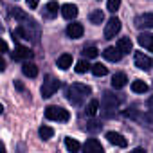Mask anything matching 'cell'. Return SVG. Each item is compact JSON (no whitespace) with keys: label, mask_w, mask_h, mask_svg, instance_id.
Returning <instances> with one entry per match:
<instances>
[{"label":"cell","mask_w":153,"mask_h":153,"mask_svg":"<svg viewBox=\"0 0 153 153\" xmlns=\"http://www.w3.org/2000/svg\"><path fill=\"white\" fill-rule=\"evenodd\" d=\"M38 133H40V137H42L43 140H47V139H51V137L54 135V130H52L51 126H42Z\"/></svg>","instance_id":"obj_26"},{"label":"cell","mask_w":153,"mask_h":153,"mask_svg":"<svg viewBox=\"0 0 153 153\" xmlns=\"http://www.w3.org/2000/svg\"><path fill=\"white\" fill-rule=\"evenodd\" d=\"M117 105H119V101L115 99V96H112L110 92H105V96H103V108L106 110V115H110V112L115 110Z\"/></svg>","instance_id":"obj_6"},{"label":"cell","mask_w":153,"mask_h":153,"mask_svg":"<svg viewBox=\"0 0 153 153\" xmlns=\"http://www.w3.org/2000/svg\"><path fill=\"white\" fill-rule=\"evenodd\" d=\"M88 68H92V67H90L88 61H85V59H81V61L76 63V72H78V74H85Z\"/></svg>","instance_id":"obj_27"},{"label":"cell","mask_w":153,"mask_h":153,"mask_svg":"<svg viewBox=\"0 0 153 153\" xmlns=\"http://www.w3.org/2000/svg\"><path fill=\"white\" fill-rule=\"evenodd\" d=\"M90 87L88 85H83V83H74V85H70L68 87V90H67V96H68V101L72 103V105H79L87 96H90Z\"/></svg>","instance_id":"obj_1"},{"label":"cell","mask_w":153,"mask_h":153,"mask_svg":"<svg viewBox=\"0 0 153 153\" xmlns=\"http://www.w3.org/2000/svg\"><path fill=\"white\" fill-rule=\"evenodd\" d=\"M103 56H105L108 61H114V63H115V61H119V59H121L123 52H121L117 47H106V49H105V52H103Z\"/></svg>","instance_id":"obj_11"},{"label":"cell","mask_w":153,"mask_h":153,"mask_svg":"<svg viewBox=\"0 0 153 153\" xmlns=\"http://www.w3.org/2000/svg\"><path fill=\"white\" fill-rule=\"evenodd\" d=\"M22 72L27 76V78H36V76H38V67L34 63H31V61H25L22 65Z\"/></svg>","instance_id":"obj_17"},{"label":"cell","mask_w":153,"mask_h":153,"mask_svg":"<svg viewBox=\"0 0 153 153\" xmlns=\"http://www.w3.org/2000/svg\"><path fill=\"white\" fill-rule=\"evenodd\" d=\"M61 15H63L67 20H72V18L78 16V7H76L74 4H65V6L61 7Z\"/></svg>","instance_id":"obj_15"},{"label":"cell","mask_w":153,"mask_h":153,"mask_svg":"<svg viewBox=\"0 0 153 153\" xmlns=\"http://www.w3.org/2000/svg\"><path fill=\"white\" fill-rule=\"evenodd\" d=\"M11 16H13V18H16L18 22H27V20H29V16H27L22 9H18V7L11 9Z\"/></svg>","instance_id":"obj_24"},{"label":"cell","mask_w":153,"mask_h":153,"mask_svg":"<svg viewBox=\"0 0 153 153\" xmlns=\"http://www.w3.org/2000/svg\"><path fill=\"white\" fill-rule=\"evenodd\" d=\"M33 58V52L27 49V47H15V52H13V59H31Z\"/></svg>","instance_id":"obj_10"},{"label":"cell","mask_w":153,"mask_h":153,"mask_svg":"<svg viewBox=\"0 0 153 153\" xmlns=\"http://www.w3.org/2000/svg\"><path fill=\"white\" fill-rule=\"evenodd\" d=\"M148 106H149V110L153 112V96H151V97L148 99Z\"/></svg>","instance_id":"obj_31"},{"label":"cell","mask_w":153,"mask_h":153,"mask_svg":"<svg viewBox=\"0 0 153 153\" xmlns=\"http://www.w3.org/2000/svg\"><path fill=\"white\" fill-rule=\"evenodd\" d=\"M45 117L51 119V121L65 123V121H68V112L61 106H47L45 108Z\"/></svg>","instance_id":"obj_2"},{"label":"cell","mask_w":153,"mask_h":153,"mask_svg":"<svg viewBox=\"0 0 153 153\" xmlns=\"http://www.w3.org/2000/svg\"><path fill=\"white\" fill-rule=\"evenodd\" d=\"M131 90H133L135 94H144V92L148 90V85H146L142 79H135V81L131 83Z\"/></svg>","instance_id":"obj_20"},{"label":"cell","mask_w":153,"mask_h":153,"mask_svg":"<svg viewBox=\"0 0 153 153\" xmlns=\"http://www.w3.org/2000/svg\"><path fill=\"white\" fill-rule=\"evenodd\" d=\"M65 146H67L68 151H78V149H79V142L76 140V139H70V137L65 139Z\"/></svg>","instance_id":"obj_25"},{"label":"cell","mask_w":153,"mask_h":153,"mask_svg":"<svg viewBox=\"0 0 153 153\" xmlns=\"http://www.w3.org/2000/svg\"><path fill=\"white\" fill-rule=\"evenodd\" d=\"M58 67H59L61 70H67L68 67H72V56H70V54H61V56L58 58Z\"/></svg>","instance_id":"obj_19"},{"label":"cell","mask_w":153,"mask_h":153,"mask_svg":"<svg viewBox=\"0 0 153 153\" xmlns=\"http://www.w3.org/2000/svg\"><path fill=\"white\" fill-rule=\"evenodd\" d=\"M38 2H40V0H27V7L29 9H36L38 7Z\"/></svg>","instance_id":"obj_30"},{"label":"cell","mask_w":153,"mask_h":153,"mask_svg":"<svg viewBox=\"0 0 153 153\" xmlns=\"http://www.w3.org/2000/svg\"><path fill=\"white\" fill-rule=\"evenodd\" d=\"M105 20V15H103V11L101 9H96V11H92L90 13V22L94 24V25H101V22Z\"/></svg>","instance_id":"obj_22"},{"label":"cell","mask_w":153,"mask_h":153,"mask_svg":"<svg viewBox=\"0 0 153 153\" xmlns=\"http://www.w3.org/2000/svg\"><path fill=\"white\" fill-rule=\"evenodd\" d=\"M137 29H153V13H144L135 18Z\"/></svg>","instance_id":"obj_5"},{"label":"cell","mask_w":153,"mask_h":153,"mask_svg":"<svg viewBox=\"0 0 153 153\" xmlns=\"http://www.w3.org/2000/svg\"><path fill=\"white\" fill-rule=\"evenodd\" d=\"M85 151H88V153H101L103 146H101V142L97 139H88L85 142Z\"/></svg>","instance_id":"obj_13"},{"label":"cell","mask_w":153,"mask_h":153,"mask_svg":"<svg viewBox=\"0 0 153 153\" xmlns=\"http://www.w3.org/2000/svg\"><path fill=\"white\" fill-rule=\"evenodd\" d=\"M119 7H121V0H108V6H106V9H108L110 13H115Z\"/></svg>","instance_id":"obj_28"},{"label":"cell","mask_w":153,"mask_h":153,"mask_svg":"<svg viewBox=\"0 0 153 153\" xmlns=\"http://www.w3.org/2000/svg\"><path fill=\"white\" fill-rule=\"evenodd\" d=\"M126 81H128V78H126V74L119 72V74H115L114 78H112V87H114L115 90H119V88L126 87Z\"/></svg>","instance_id":"obj_16"},{"label":"cell","mask_w":153,"mask_h":153,"mask_svg":"<svg viewBox=\"0 0 153 153\" xmlns=\"http://www.w3.org/2000/svg\"><path fill=\"white\" fill-rule=\"evenodd\" d=\"M135 67L140 70H148L151 67V59L149 56H146L144 52H135Z\"/></svg>","instance_id":"obj_7"},{"label":"cell","mask_w":153,"mask_h":153,"mask_svg":"<svg viewBox=\"0 0 153 153\" xmlns=\"http://www.w3.org/2000/svg\"><path fill=\"white\" fill-rule=\"evenodd\" d=\"M58 9H59L58 2L51 0V2H47V6H45V9H43V16H45V18H54V16L58 15Z\"/></svg>","instance_id":"obj_14"},{"label":"cell","mask_w":153,"mask_h":153,"mask_svg":"<svg viewBox=\"0 0 153 153\" xmlns=\"http://www.w3.org/2000/svg\"><path fill=\"white\" fill-rule=\"evenodd\" d=\"M137 42H139V45H142L144 49H148V51L153 52V34H149V33H142V34H139Z\"/></svg>","instance_id":"obj_12"},{"label":"cell","mask_w":153,"mask_h":153,"mask_svg":"<svg viewBox=\"0 0 153 153\" xmlns=\"http://www.w3.org/2000/svg\"><path fill=\"white\" fill-rule=\"evenodd\" d=\"M97 110H99V101L92 99V101L87 105V110H85V114H87V117H94V115L97 114Z\"/></svg>","instance_id":"obj_21"},{"label":"cell","mask_w":153,"mask_h":153,"mask_svg":"<svg viewBox=\"0 0 153 153\" xmlns=\"http://www.w3.org/2000/svg\"><path fill=\"white\" fill-rule=\"evenodd\" d=\"M119 31H121V20L110 18L108 24L105 25V38L112 40V38H115V34H119Z\"/></svg>","instance_id":"obj_4"},{"label":"cell","mask_w":153,"mask_h":153,"mask_svg":"<svg viewBox=\"0 0 153 153\" xmlns=\"http://www.w3.org/2000/svg\"><path fill=\"white\" fill-rule=\"evenodd\" d=\"M83 25L81 24H68V27H67V36L68 38H72V40H78V38H81L83 36Z\"/></svg>","instance_id":"obj_8"},{"label":"cell","mask_w":153,"mask_h":153,"mask_svg":"<svg viewBox=\"0 0 153 153\" xmlns=\"http://www.w3.org/2000/svg\"><path fill=\"white\" fill-rule=\"evenodd\" d=\"M83 54H85V56H87V58H96V56H97V54H99V51H97V49H96V47H87V49H85V52H83Z\"/></svg>","instance_id":"obj_29"},{"label":"cell","mask_w":153,"mask_h":153,"mask_svg":"<svg viewBox=\"0 0 153 153\" xmlns=\"http://www.w3.org/2000/svg\"><path fill=\"white\" fill-rule=\"evenodd\" d=\"M92 72H94V76L101 78V76H106L108 74V68L105 65H101V63H96V65H92Z\"/></svg>","instance_id":"obj_23"},{"label":"cell","mask_w":153,"mask_h":153,"mask_svg":"<svg viewBox=\"0 0 153 153\" xmlns=\"http://www.w3.org/2000/svg\"><path fill=\"white\" fill-rule=\"evenodd\" d=\"M131 40L130 38H121L119 42H117V49L123 52V54H128V52H131Z\"/></svg>","instance_id":"obj_18"},{"label":"cell","mask_w":153,"mask_h":153,"mask_svg":"<svg viewBox=\"0 0 153 153\" xmlns=\"http://www.w3.org/2000/svg\"><path fill=\"white\" fill-rule=\"evenodd\" d=\"M106 139H108V142L110 144H114V146H119V148H126V139L121 135V133H117V131H108L106 133Z\"/></svg>","instance_id":"obj_9"},{"label":"cell","mask_w":153,"mask_h":153,"mask_svg":"<svg viewBox=\"0 0 153 153\" xmlns=\"http://www.w3.org/2000/svg\"><path fill=\"white\" fill-rule=\"evenodd\" d=\"M58 88H59V81L54 78V76H47L43 85H42V96L43 97H51V96H54L58 92Z\"/></svg>","instance_id":"obj_3"}]
</instances>
